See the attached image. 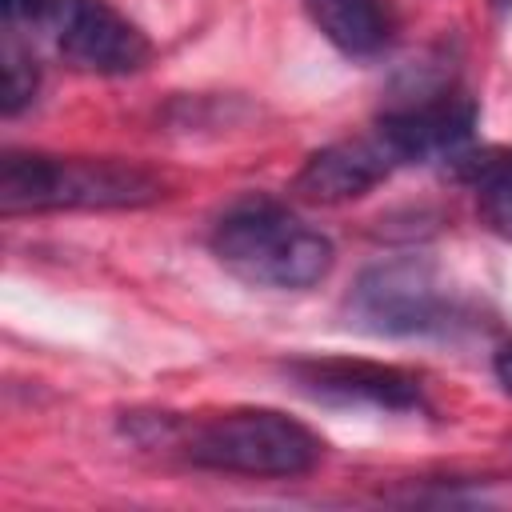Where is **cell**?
Masks as SVG:
<instances>
[{"mask_svg":"<svg viewBox=\"0 0 512 512\" xmlns=\"http://www.w3.org/2000/svg\"><path fill=\"white\" fill-rule=\"evenodd\" d=\"M216 260L252 288L304 292L332 272V240L272 196H240L212 224Z\"/></svg>","mask_w":512,"mask_h":512,"instance_id":"1","label":"cell"},{"mask_svg":"<svg viewBox=\"0 0 512 512\" xmlns=\"http://www.w3.org/2000/svg\"><path fill=\"white\" fill-rule=\"evenodd\" d=\"M164 196V180L132 160L4 152L0 212H60V208H144Z\"/></svg>","mask_w":512,"mask_h":512,"instance_id":"2","label":"cell"},{"mask_svg":"<svg viewBox=\"0 0 512 512\" xmlns=\"http://www.w3.org/2000/svg\"><path fill=\"white\" fill-rule=\"evenodd\" d=\"M176 444L196 468L256 476V480L308 476L324 460V440L308 424L276 408H232L184 424Z\"/></svg>","mask_w":512,"mask_h":512,"instance_id":"3","label":"cell"},{"mask_svg":"<svg viewBox=\"0 0 512 512\" xmlns=\"http://www.w3.org/2000/svg\"><path fill=\"white\" fill-rule=\"evenodd\" d=\"M348 324L372 336H444L464 324V304L428 260L372 264L348 292Z\"/></svg>","mask_w":512,"mask_h":512,"instance_id":"4","label":"cell"},{"mask_svg":"<svg viewBox=\"0 0 512 512\" xmlns=\"http://www.w3.org/2000/svg\"><path fill=\"white\" fill-rule=\"evenodd\" d=\"M472 132H476V100L444 80L412 88L376 120V136L396 164L452 160L456 152L468 148Z\"/></svg>","mask_w":512,"mask_h":512,"instance_id":"5","label":"cell"},{"mask_svg":"<svg viewBox=\"0 0 512 512\" xmlns=\"http://www.w3.org/2000/svg\"><path fill=\"white\" fill-rule=\"evenodd\" d=\"M284 372L296 384V392H304L316 404L376 408V412H424L428 408L420 380L392 364L320 356V360H292Z\"/></svg>","mask_w":512,"mask_h":512,"instance_id":"6","label":"cell"},{"mask_svg":"<svg viewBox=\"0 0 512 512\" xmlns=\"http://www.w3.org/2000/svg\"><path fill=\"white\" fill-rule=\"evenodd\" d=\"M64 64L96 76H124L148 64V36L108 0H60L52 20Z\"/></svg>","mask_w":512,"mask_h":512,"instance_id":"7","label":"cell"},{"mask_svg":"<svg viewBox=\"0 0 512 512\" xmlns=\"http://www.w3.org/2000/svg\"><path fill=\"white\" fill-rule=\"evenodd\" d=\"M400 164L380 144V136L360 140H336L304 160V168L292 180V192L308 204H344L364 192H372L380 180H388Z\"/></svg>","mask_w":512,"mask_h":512,"instance_id":"8","label":"cell"},{"mask_svg":"<svg viewBox=\"0 0 512 512\" xmlns=\"http://www.w3.org/2000/svg\"><path fill=\"white\" fill-rule=\"evenodd\" d=\"M304 12L320 28V36L352 60L376 56L392 36L380 0H304Z\"/></svg>","mask_w":512,"mask_h":512,"instance_id":"9","label":"cell"},{"mask_svg":"<svg viewBox=\"0 0 512 512\" xmlns=\"http://www.w3.org/2000/svg\"><path fill=\"white\" fill-rule=\"evenodd\" d=\"M448 164H456V172L472 180L480 220L496 236L512 240V156L508 152H480V156L456 152Z\"/></svg>","mask_w":512,"mask_h":512,"instance_id":"10","label":"cell"},{"mask_svg":"<svg viewBox=\"0 0 512 512\" xmlns=\"http://www.w3.org/2000/svg\"><path fill=\"white\" fill-rule=\"evenodd\" d=\"M0 72H4V80H0V112H4V116H16L20 108L32 104L36 84H40L36 56H32V48L20 40V32H4Z\"/></svg>","mask_w":512,"mask_h":512,"instance_id":"11","label":"cell"},{"mask_svg":"<svg viewBox=\"0 0 512 512\" xmlns=\"http://www.w3.org/2000/svg\"><path fill=\"white\" fill-rule=\"evenodd\" d=\"M60 12V0H0L4 32H32L40 24H52Z\"/></svg>","mask_w":512,"mask_h":512,"instance_id":"12","label":"cell"},{"mask_svg":"<svg viewBox=\"0 0 512 512\" xmlns=\"http://www.w3.org/2000/svg\"><path fill=\"white\" fill-rule=\"evenodd\" d=\"M492 372H496L500 388H504V392H512V348L496 352V360H492Z\"/></svg>","mask_w":512,"mask_h":512,"instance_id":"13","label":"cell"},{"mask_svg":"<svg viewBox=\"0 0 512 512\" xmlns=\"http://www.w3.org/2000/svg\"><path fill=\"white\" fill-rule=\"evenodd\" d=\"M492 4H496V8H512V0H492Z\"/></svg>","mask_w":512,"mask_h":512,"instance_id":"14","label":"cell"}]
</instances>
